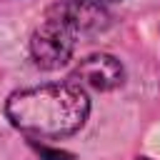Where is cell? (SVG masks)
Here are the masks:
<instances>
[{
	"instance_id": "6da1fadb",
	"label": "cell",
	"mask_w": 160,
	"mask_h": 160,
	"mask_svg": "<svg viewBox=\"0 0 160 160\" xmlns=\"http://www.w3.org/2000/svg\"><path fill=\"white\" fill-rule=\"evenodd\" d=\"M5 115L15 130L30 138L60 140L85 125L90 115V100L85 90L70 80L48 82L10 92L5 100Z\"/></svg>"
},
{
	"instance_id": "7a4b0ae2",
	"label": "cell",
	"mask_w": 160,
	"mask_h": 160,
	"mask_svg": "<svg viewBox=\"0 0 160 160\" xmlns=\"http://www.w3.org/2000/svg\"><path fill=\"white\" fill-rule=\"evenodd\" d=\"M75 38L78 32L52 8H48L30 35V58L42 70H58L70 62L75 52Z\"/></svg>"
},
{
	"instance_id": "3957f363",
	"label": "cell",
	"mask_w": 160,
	"mask_h": 160,
	"mask_svg": "<svg viewBox=\"0 0 160 160\" xmlns=\"http://www.w3.org/2000/svg\"><path fill=\"white\" fill-rule=\"evenodd\" d=\"M125 80V68L122 62L110 55V52H95V55H88L82 58L75 70L70 72V82L78 85V88H90V90H98V92H108V90H115L120 88Z\"/></svg>"
},
{
	"instance_id": "277c9868",
	"label": "cell",
	"mask_w": 160,
	"mask_h": 160,
	"mask_svg": "<svg viewBox=\"0 0 160 160\" xmlns=\"http://www.w3.org/2000/svg\"><path fill=\"white\" fill-rule=\"evenodd\" d=\"M75 32H92L108 25L110 15L105 10V5L98 2H82V0H60L55 5H50Z\"/></svg>"
},
{
	"instance_id": "5b68a950",
	"label": "cell",
	"mask_w": 160,
	"mask_h": 160,
	"mask_svg": "<svg viewBox=\"0 0 160 160\" xmlns=\"http://www.w3.org/2000/svg\"><path fill=\"white\" fill-rule=\"evenodd\" d=\"M35 145V142H32ZM35 150L45 158V160H75L70 152H65V150H52V148H48V145H35Z\"/></svg>"
},
{
	"instance_id": "8992f818",
	"label": "cell",
	"mask_w": 160,
	"mask_h": 160,
	"mask_svg": "<svg viewBox=\"0 0 160 160\" xmlns=\"http://www.w3.org/2000/svg\"><path fill=\"white\" fill-rule=\"evenodd\" d=\"M82 2H98V5H105V2H120V0H82Z\"/></svg>"
},
{
	"instance_id": "52a82bcc",
	"label": "cell",
	"mask_w": 160,
	"mask_h": 160,
	"mask_svg": "<svg viewBox=\"0 0 160 160\" xmlns=\"http://www.w3.org/2000/svg\"><path fill=\"white\" fill-rule=\"evenodd\" d=\"M135 160H150V158H135Z\"/></svg>"
}]
</instances>
